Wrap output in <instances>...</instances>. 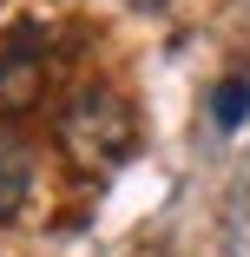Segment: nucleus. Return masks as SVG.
Wrapping results in <instances>:
<instances>
[{
    "instance_id": "obj_4",
    "label": "nucleus",
    "mask_w": 250,
    "mask_h": 257,
    "mask_svg": "<svg viewBox=\"0 0 250 257\" xmlns=\"http://www.w3.org/2000/svg\"><path fill=\"white\" fill-rule=\"evenodd\" d=\"M211 119H217V125H243V119H250V79H243V73H230V79L211 86Z\"/></svg>"
},
{
    "instance_id": "obj_1",
    "label": "nucleus",
    "mask_w": 250,
    "mask_h": 257,
    "mask_svg": "<svg viewBox=\"0 0 250 257\" xmlns=\"http://www.w3.org/2000/svg\"><path fill=\"white\" fill-rule=\"evenodd\" d=\"M60 145L73 152V165H125L132 159V145H138V119L125 106V92L112 86H79L66 99V112H60Z\"/></svg>"
},
{
    "instance_id": "obj_3",
    "label": "nucleus",
    "mask_w": 250,
    "mask_h": 257,
    "mask_svg": "<svg viewBox=\"0 0 250 257\" xmlns=\"http://www.w3.org/2000/svg\"><path fill=\"white\" fill-rule=\"evenodd\" d=\"M33 198V159L14 132H0V224H14Z\"/></svg>"
},
{
    "instance_id": "obj_2",
    "label": "nucleus",
    "mask_w": 250,
    "mask_h": 257,
    "mask_svg": "<svg viewBox=\"0 0 250 257\" xmlns=\"http://www.w3.org/2000/svg\"><path fill=\"white\" fill-rule=\"evenodd\" d=\"M46 99V27L20 20L0 33V112L20 119Z\"/></svg>"
}]
</instances>
